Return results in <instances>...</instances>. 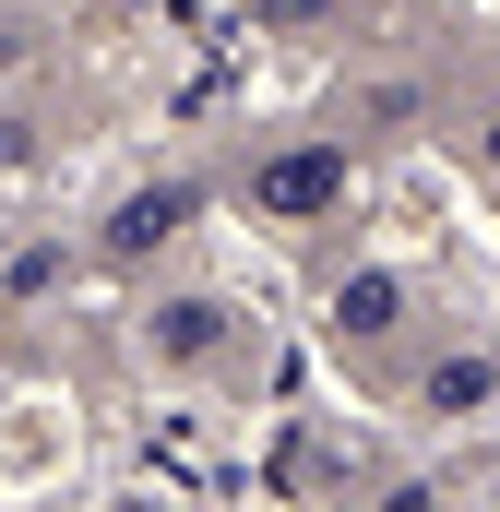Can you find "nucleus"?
Segmentation results:
<instances>
[{"label":"nucleus","instance_id":"f257e3e1","mask_svg":"<svg viewBox=\"0 0 500 512\" xmlns=\"http://www.w3.org/2000/svg\"><path fill=\"white\" fill-rule=\"evenodd\" d=\"M250 203H262V215H286V227H310L322 203H346V143H310V155L250 167Z\"/></svg>","mask_w":500,"mask_h":512},{"label":"nucleus","instance_id":"f03ea898","mask_svg":"<svg viewBox=\"0 0 500 512\" xmlns=\"http://www.w3.org/2000/svg\"><path fill=\"white\" fill-rule=\"evenodd\" d=\"M405 310H417L405 274H381V262H370V274H346V286H334V346H381Z\"/></svg>","mask_w":500,"mask_h":512},{"label":"nucleus","instance_id":"7ed1b4c3","mask_svg":"<svg viewBox=\"0 0 500 512\" xmlns=\"http://www.w3.org/2000/svg\"><path fill=\"white\" fill-rule=\"evenodd\" d=\"M143 346H155L167 370H203V358L227 346V310H215V298H167V310L143 322Z\"/></svg>","mask_w":500,"mask_h":512},{"label":"nucleus","instance_id":"20e7f679","mask_svg":"<svg viewBox=\"0 0 500 512\" xmlns=\"http://www.w3.org/2000/svg\"><path fill=\"white\" fill-rule=\"evenodd\" d=\"M179 215H191V191H143V203H131V215L108 227V239H120V251H155V239H167Z\"/></svg>","mask_w":500,"mask_h":512},{"label":"nucleus","instance_id":"39448f33","mask_svg":"<svg viewBox=\"0 0 500 512\" xmlns=\"http://www.w3.org/2000/svg\"><path fill=\"white\" fill-rule=\"evenodd\" d=\"M500 370L489 358H477V346H465V358H453V370H429V405H477V393H489Z\"/></svg>","mask_w":500,"mask_h":512},{"label":"nucleus","instance_id":"423d86ee","mask_svg":"<svg viewBox=\"0 0 500 512\" xmlns=\"http://www.w3.org/2000/svg\"><path fill=\"white\" fill-rule=\"evenodd\" d=\"M489 155H500V131H489Z\"/></svg>","mask_w":500,"mask_h":512}]
</instances>
